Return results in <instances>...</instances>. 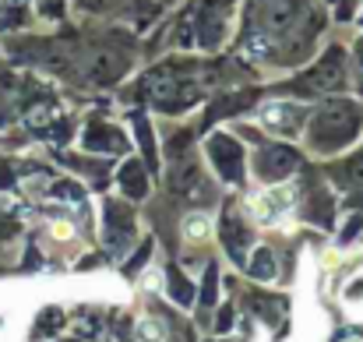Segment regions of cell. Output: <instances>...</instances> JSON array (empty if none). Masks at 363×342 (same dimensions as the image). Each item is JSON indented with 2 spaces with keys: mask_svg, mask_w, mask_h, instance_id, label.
Returning a JSON list of instances; mask_svg holds the SVG:
<instances>
[{
  "mask_svg": "<svg viewBox=\"0 0 363 342\" xmlns=\"http://www.w3.org/2000/svg\"><path fill=\"white\" fill-rule=\"evenodd\" d=\"M110 134H113V131H92V134L85 138V145H89V148H106V152H117L123 141H121V138H110Z\"/></svg>",
  "mask_w": 363,
  "mask_h": 342,
  "instance_id": "cell-11",
  "label": "cell"
},
{
  "mask_svg": "<svg viewBox=\"0 0 363 342\" xmlns=\"http://www.w3.org/2000/svg\"><path fill=\"white\" fill-rule=\"evenodd\" d=\"M121 184H123V191H127L130 198H145V191H148L145 173H141V166H138V162H127V166H123Z\"/></svg>",
  "mask_w": 363,
  "mask_h": 342,
  "instance_id": "cell-6",
  "label": "cell"
},
{
  "mask_svg": "<svg viewBox=\"0 0 363 342\" xmlns=\"http://www.w3.org/2000/svg\"><path fill=\"white\" fill-rule=\"evenodd\" d=\"M300 110L296 106H272L268 114H264V120L272 123V127H279V131H293L296 123H300Z\"/></svg>",
  "mask_w": 363,
  "mask_h": 342,
  "instance_id": "cell-7",
  "label": "cell"
},
{
  "mask_svg": "<svg viewBox=\"0 0 363 342\" xmlns=\"http://www.w3.org/2000/svg\"><path fill=\"white\" fill-rule=\"evenodd\" d=\"M353 127H357V116L353 110H346V106H339V110H332V116L325 114L318 120V145L321 148H339V145H346L350 138H353Z\"/></svg>",
  "mask_w": 363,
  "mask_h": 342,
  "instance_id": "cell-1",
  "label": "cell"
},
{
  "mask_svg": "<svg viewBox=\"0 0 363 342\" xmlns=\"http://www.w3.org/2000/svg\"><path fill=\"white\" fill-rule=\"evenodd\" d=\"M208 152H212V159H216V166H219V173H223L226 180H240L243 177V152L230 138H223V134L212 138Z\"/></svg>",
  "mask_w": 363,
  "mask_h": 342,
  "instance_id": "cell-3",
  "label": "cell"
},
{
  "mask_svg": "<svg viewBox=\"0 0 363 342\" xmlns=\"http://www.w3.org/2000/svg\"><path fill=\"white\" fill-rule=\"evenodd\" d=\"M216 293H219V272H216V265H212V268H208V275H205L201 304H205V307H212V304H216Z\"/></svg>",
  "mask_w": 363,
  "mask_h": 342,
  "instance_id": "cell-12",
  "label": "cell"
},
{
  "mask_svg": "<svg viewBox=\"0 0 363 342\" xmlns=\"http://www.w3.org/2000/svg\"><path fill=\"white\" fill-rule=\"evenodd\" d=\"M350 184H353L357 202L363 205V155H360V159H353V166H350Z\"/></svg>",
  "mask_w": 363,
  "mask_h": 342,
  "instance_id": "cell-13",
  "label": "cell"
},
{
  "mask_svg": "<svg viewBox=\"0 0 363 342\" xmlns=\"http://www.w3.org/2000/svg\"><path fill=\"white\" fill-rule=\"evenodd\" d=\"M169 289H173V300H177V304H191V297H194L191 282H187L180 272H169Z\"/></svg>",
  "mask_w": 363,
  "mask_h": 342,
  "instance_id": "cell-10",
  "label": "cell"
},
{
  "mask_svg": "<svg viewBox=\"0 0 363 342\" xmlns=\"http://www.w3.org/2000/svg\"><path fill=\"white\" fill-rule=\"evenodd\" d=\"M296 152H289V148H282V145H275V148H268L264 155H261V162H257V173L264 177V180H282V177H289L293 170H296Z\"/></svg>",
  "mask_w": 363,
  "mask_h": 342,
  "instance_id": "cell-4",
  "label": "cell"
},
{
  "mask_svg": "<svg viewBox=\"0 0 363 342\" xmlns=\"http://www.w3.org/2000/svg\"><path fill=\"white\" fill-rule=\"evenodd\" d=\"M250 275H254V279H272V275H275V258H272L268 247H261V250L254 254V261H250Z\"/></svg>",
  "mask_w": 363,
  "mask_h": 342,
  "instance_id": "cell-8",
  "label": "cell"
},
{
  "mask_svg": "<svg viewBox=\"0 0 363 342\" xmlns=\"http://www.w3.org/2000/svg\"><path fill=\"white\" fill-rule=\"evenodd\" d=\"M307 219L328 223V219H332V202H328L325 194H314V198H311V209H307Z\"/></svg>",
  "mask_w": 363,
  "mask_h": 342,
  "instance_id": "cell-9",
  "label": "cell"
},
{
  "mask_svg": "<svg viewBox=\"0 0 363 342\" xmlns=\"http://www.w3.org/2000/svg\"><path fill=\"white\" fill-rule=\"evenodd\" d=\"M223 240H226V247H230V254L243 261V243H247V229L233 219V216H226L223 219Z\"/></svg>",
  "mask_w": 363,
  "mask_h": 342,
  "instance_id": "cell-5",
  "label": "cell"
},
{
  "mask_svg": "<svg viewBox=\"0 0 363 342\" xmlns=\"http://www.w3.org/2000/svg\"><path fill=\"white\" fill-rule=\"evenodd\" d=\"M230 321H233V311L226 307V311L219 314V332H226V329H230Z\"/></svg>",
  "mask_w": 363,
  "mask_h": 342,
  "instance_id": "cell-15",
  "label": "cell"
},
{
  "mask_svg": "<svg viewBox=\"0 0 363 342\" xmlns=\"http://www.w3.org/2000/svg\"><path fill=\"white\" fill-rule=\"evenodd\" d=\"M4 229H7V226H4V223H0V233H4Z\"/></svg>",
  "mask_w": 363,
  "mask_h": 342,
  "instance_id": "cell-16",
  "label": "cell"
},
{
  "mask_svg": "<svg viewBox=\"0 0 363 342\" xmlns=\"http://www.w3.org/2000/svg\"><path fill=\"white\" fill-rule=\"evenodd\" d=\"M130 236H134V219H130V212L117 205V202H106V247L113 250V254H121L123 247L130 243Z\"/></svg>",
  "mask_w": 363,
  "mask_h": 342,
  "instance_id": "cell-2",
  "label": "cell"
},
{
  "mask_svg": "<svg viewBox=\"0 0 363 342\" xmlns=\"http://www.w3.org/2000/svg\"><path fill=\"white\" fill-rule=\"evenodd\" d=\"M159 336H162V332H155V325H152V321H145V325H141V339L155 342V339H159Z\"/></svg>",
  "mask_w": 363,
  "mask_h": 342,
  "instance_id": "cell-14",
  "label": "cell"
}]
</instances>
